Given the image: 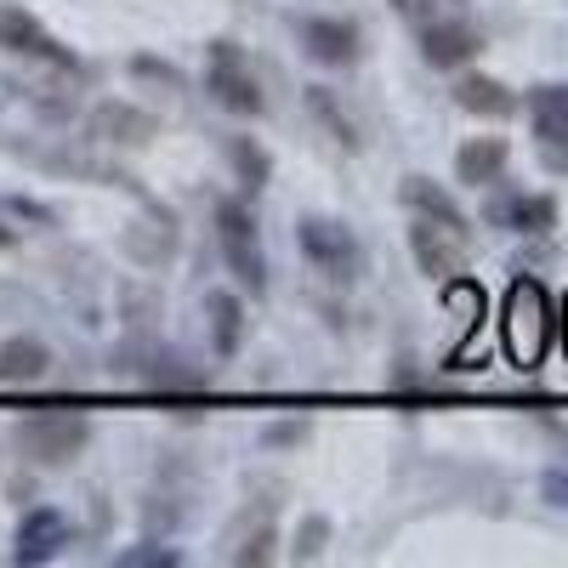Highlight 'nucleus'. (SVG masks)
<instances>
[{"label": "nucleus", "instance_id": "1", "mask_svg": "<svg viewBox=\"0 0 568 568\" xmlns=\"http://www.w3.org/2000/svg\"><path fill=\"white\" fill-rule=\"evenodd\" d=\"M551 296L540 278H517L506 291V313H500V347L517 369H540L546 347H551Z\"/></svg>", "mask_w": 568, "mask_h": 568}, {"label": "nucleus", "instance_id": "2", "mask_svg": "<svg viewBox=\"0 0 568 568\" xmlns=\"http://www.w3.org/2000/svg\"><path fill=\"white\" fill-rule=\"evenodd\" d=\"M85 444H91V426H85L80 415H69V409L23 415V420H18V449H23L29 460H40V466H63V460H74Z\"/></svg>", "mask_w": 568, "mask_h": 568}, {"label": "nucleus", "instance_id": "3", "mask_svg": "<svg viewBox=\"0 0 568 568\" xmlns=\"http://www.w3.org/2000/svg\"><path fill=\"white\" fill-rule=\"evenodd\" d=\"M216 240H222V256H227L233 278H240L251 296H262L267 291V251H262V233H256L251 211L245 205H222L216 211Z\"/></svg>", "mask_w": 568, "mask_h": 568}, {"label": "nucleus", "instance_id": "4", "mask_svg": "<svg viewBox=\"0 0 568 568\" xmlns=\"http://www.w3.org/2000/svg\"><path fill=\"white\" fill-rule=\"evenodd\" d=\"M296 240H302V251H307V262H313V267H324L329 278H353V267H358V245H353V233H347L342 222L302 216Z\"/></svg>", "mask_w": 568, "mask_h": 568}, {"label": "nucleus", "instance_id": "5", "mask_svg": "<svg viewBox=\"0 0 568 568\" xmlns=\"http://www.w3.org/2000/svg\"><path fill=\"white\" fill-rule=\"evenodd\" d=\"M211 91L233 114H262V85L245 74V58L233 52V45H216L211 52Z\"/></svg>", "mask_w": 568, "mask_h": 568}, {"label": "nucleus", "instance_id": "6", "mask_svg": "<svg viewBox=\"0 0 568 568\" xmlns=\"http://www.w3.org/2000/svg\"><path fill=\"white\" fill-rule=\"evenodd\" d=\"M409 251H415L420 273H433V278H455V273H466L460 233L444 227V222H415V227H409Z\"/></svg>", "mask_w": 568, "mask_h": 568}, {"label": "nucleus", "instance_id": "7", "mask_svg": "<svg viewBox=\"0 0 568 568\" xmlns=\"http://www.w3.org/2000/svg\"><path fill=\"white\" fill-rule=\"evenodd\" d=\"M529 114H535V136L546 142V160L568 165V85H540L529 98Z\"/></svg>", "mask_w": 568, "mask_h": 568}, {"label": "nucleus", "instance_id": "8", "mask_svg": "<svg viewBox=\"0 0 568 568\" xmlns=\"http://www.w3.org/2000/svg\"><path fill=\"white\" fill-rule=\"evenodd\" d=\"M511 149H506V136H471L455 149V176L471 182V187H484V182H500Z\"/></svg>", "mask_w": 568, "mask_h": 568}, {"label": "nucleus", "instance_id": "9", "mask_svg": "<svg viewBox=\"0 0 568 568\" xmlns=\"http://www.w3.org/2000/svg\"><path fill=\"white\" fill-rule=\"evenodd\" d=\"M420 58L433 63V69H460L466 58H478V34H471L466 23H426Z\"/></svg>", "mask_w": 568, "mask_h": 568}, {"label": "nucleus", "instance_id": "10", "mask_svg": "<svg viewBox=\"0 0 568 568\" xmlns=\"http://www.w3.org/2000/svg\"><path fill=\"white\" fill-rule=\"evenodd\" d=\"M0 45L7 52H23V58H58V63H69V52L45 34L29 12H12V7H0Z\"/></svg>", "mask_w": 568, "mask_h": 568}, {"label": "nucleus", "instance_id": "11", "mask_svg": "<svg viewBox=\"0 0 568 568\" xmlns=\"http://www.w3.org/2000/svg\"><path fill=\"white\" fill-rule=\"evenodd\" d=\"M302 40H307V52L324 58V63H353L358 58V29L347 18H307Z\"/></svg>", "mask_w": 568, "mask_h": 568}, {"label": "nucleus", "instance_id": "12", "mask_svg": "<svg viewBox=\"0 0 568 568\" xmlns=\"http://www.w3.org/2000/svg\"><path fill=\"white\" fill-rule=\"evenodd\" d=\"M45 369H52V353H45V342H34V336L0 342V382H7V387H29V382H40Z\"/></svg>", "mask_w": 568, "mask_h": 568}, {"label": "nucleus", "instance_id": "13", "mask_svg": "<svg viewBox=\"0 0 568 568\" xmlns=\"http://www.w3.org/2000/svg\"><path fill=\"white\" fill-rule=\"evenodd\" d=\"M69 540V524L58 511H29L23 517V529H18V562H45V557H58Z\"/></svg>", "mask_w": 568, "mask_h": 568}, {"label": "nucleus", "instance_id": "14", "mask_svg": "<svg viewBox=\"0 0 568 568\" xmlns=\"http://www.w3.org/2000/svg\"><path fill=\"white\" fill-rule=\"evenodd\" d=\"M455 103H460L466 114H484V120H506V114H517V98H511L500 80H489V74H466V80L455 85Z\"/></svg>", "mask_w": 568, "mask_h": 568}, {"label": "nucleus", "instance_id": "15", "mask_svg": "<svg viewBox=\"0 0 568 568\" xmlns=\"http://www.w3.org/2000/svg\"><path fill=\"white\" fill-rule=\"evenodd\" d=\"M205 313H211V347L222 358H233V353H240V342H245V307H240V296H233V291H211L205 296Z\"/></svg>", "mask_w": 568, "mask_h": 568}, {"label": "nucleus", "instance_id": "16", "mask_svg": "<svg viewBox=\"0 0 568 568\" xmlns=\"http://www.w3.org/2000/svg\"><path fill=\"white\" fill-rule=\"evenodd\" d=\"M404 200L426 216V222H444V227H455V233H466V216H460V205L444 194V187L433 182V176H404Z\"/></svg>", "mask_w": 568, "mask_h": 568}, {"label": "nucleus", "instance_id": "17", "mask_svg": "<svg viewBox=\"0 0 568 568\" xmlns=\"http://www.w3.org/2000/svg\"><path fill=\"white\" fill-rule=\"evenodd\" d=\"M495 222H506L511 233H546L557 222V205L546 194H524V200H506L495 205Z\"/></svg>", "mask_w": 568, "mask_h": 568}, {"label": "nucleus", "instance_id": "18", "mask_svg": "<svg viewBox=\"0 0 568 568\" xmlns=\"http://www.w3.org/2000/svg\"><path fill=\"white\" fill-rule=\"evenodd\" d=\"M324 535H329V529H324L318 517H313V524L302 529V546H296V557H318V540H324Z\"/></svg>", "mask_w": 568, "mask_h": 568}, {"label": "nucleus", "instance_id": "19", "mask_svg": "<svg viewBox=\"0 0 568 568\" xmlns=\"http://www.w3.org/2000/svg\"><path fill=\"white\" fill-rule=\"evenodd\" d=\"M562 347H568V302H562Z\"/></svg>", "mask_w": 568, "mask_h": 568}, {"label": "nucleus", "instance_id": "20", "mask_svg": "<svg viewBox=\"0 0 568 568\" xmlns=\"http://www.w3.org/2000/svg\"><path fill=\"white\" fill-rule=\"evenodd\" d=\"M0 245H12V233H0Z\"/></svg>", "mask_w": 568, "mask_h": 568}]
</instances>
